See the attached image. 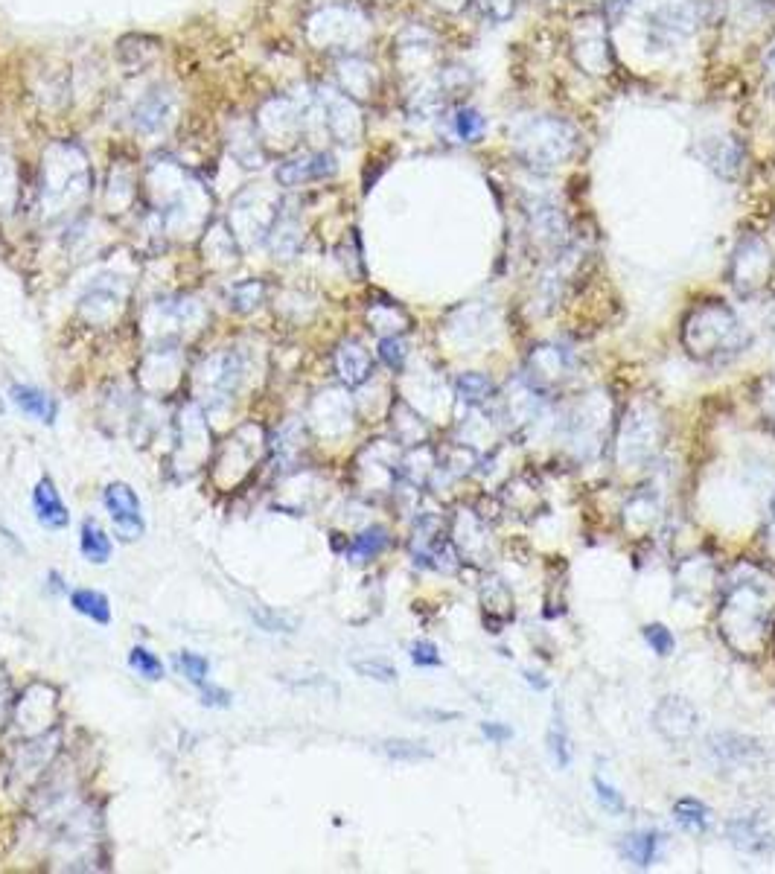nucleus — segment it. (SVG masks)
Instances as JSON below:
<instances>
[{"label": "nucleus", "mask_w": 775, "mask_h": 874, "mask_svg": "<svg viewBox=\"0 0 775 874\" xmlns=\"http://www.w3.org/2000/svg\"><path fill=\"white\" fill-rule=\"evenodd\" d=\"M102 505H105L114 528L120 531L123 539H137L146 531V522H143V513H140V499H137V493L129 484H123V481L108 484L105 493H102Z\"/></svg>", "instance_id": "39448f33"}, {"label": "nucleus", "mask_w": 775, "mask_h": 874, "mask_svg": "<svg viewBox=\"0 0 775 874\" xmlns=\"http://www.w3.org/2000/svg\"><path fill=\"white\" fill-rule=\"evenodd\" d=\"M9 394H12V403L18 405L24 414H30L33 420L47 423V426L56 423V417H59V403H56L50 394L38 391V388H33V385H18V382L9 388Z\"/></svg>", "instance_id": "ddd939ff"}, {"label": "nucleus", "mask_w": 775, "mask_h": 874, "mask_svg": "<svg viewBox=\"0 0 775 874\" xmlns=\"http://www.w3.org/2000/svg\"><path fill=\"white\" fill-rule=\"evenodd\" d=\"M662 440V423L653 411L639 408L627 417L621 437H618V455L624 464H644L656 455Z\"/></svg>", "instance_id": "7ed1b4c3"}, {"label": "nucleus", "mask_w": 775, "mask_h": 874, "mask_svg": "<svg viewBox=\"0 0 775 874\" xmlns=\"http://www.w3.org/2000/svg\"><path fill=\"white\" fill-rule=\"evenodd\" d=\"M6 676H3V671H0V714H3V706H6Z\"/></svg>", "instance_id": "c9c22d12"}, {"label": "nucleus", "mask_w": 775, "mask_h": 874, "mask_svg": "<svg viewBox=\"0 0 775 874\" xmlns=\"http://www.w3.org/2000/svg\"><path fill=\"white\" fill-rule=\"evenodd\" d=\"M455 123H458V135L464 137V140H470V143H475L478 137L484 135V120L472 108H461L458 117H455Z\"/></svg>", "instance_id": "c85d7f7f"}, {"label": "nucleus", "mask_w": 775, "mask_h": 874, "mask_svg": "<svg viewBox=\"0 0 775 874\" xmlns=\"http://www.w3.org/2000/svg\"><path fill=\"white\" fill-rule=\"evenodd\" d=\"M481 612L490 633H502V627L516 618V601H513V592L505 586V580L490 577L481 586Z\"/></svg>", "instance_id": "1a4fd4ad"}, {"label": "nucleus", "mask_w": 775, "mask_h": 874, "mask_svg": "<svg viewBox=\"0 0 775 874\" xmlns=\"http://www.w3.org/2000/svg\"><path fill=\"white\" fill-rule=\"evenodd\" d=\"M202 703L207 708H231V703H234V694H231V691H225V688H219V685H213V682H204Z\"/></svg>", "instance_id": "7c9ffc66"}, {"label": "nucleus", "mask_w": 775, "mask_h": 874, "mask_svg": "<svg viewBox=\"0 0 775 874\" xmlns=\"http://www.w3.org/2000/svg\"><path fill=\"white\" fill-rule=\"evenodd\" d=\"M175 668L184 673L193 685L202 688L204 682H207V673H210V662L204 656H199V653H193V650H181L175 656Z\"/></svg>", "instance_id": "5701e85b"}, {"label": "nucleus", "mask_w": 775, "mask_h": 874, "mask_svg": "<svg viewBox=\"0 0 775 874\" xmlns=\"http://www.w3.org/2000/svg\"><path fill=\"white\" fill-rule=\"evenodd\" d=\"M336 370L338 379L350 388H359L371 379L373 373V359L371 353L365 350L362 341L350 338V341H341V347L336 350Z\"/></svg>", "instance_id": "9b49d317"}, {"label": "nucleus", "mask_w": 775, "mask_h": 874, "mask_svg": "<svg viewBox=\"0 0 775 874\" xmlns=\"http://www.w3.org/2000/svg\"><path fill=\"white\" fill-rule=\"evenodd\" d=\"M682 341L694 359L717 362V359H729V356L743 353L749 344V333L729 306L703 303L685 318Z\"/></svg>", "instance_id": "f03ea898"}, {"label": "nucleus", "mask_w": 775, "mask_h": 874, "mask_svg": "<svg viewBox=\"0 0 775 874\" xmlns=\"http://www.w3.org/2000/svg\"><path fill=\"white\" fill-rule=\"evenodd\" d=\"M525 682H528L534 691H545V688H548V679L537 671H525Z\"/></svg>", "instance_id": "473e14b6"}, {"label": "nucleus", "mask_w": 775, "mask_h": 874, "mask_svg": "<svg viewBox=\"0 0 775 874\" xmlns=\"http://www.w3.org/2000/svg\"><path fill=\"white\" fill-rule=\"evenodd\" d=\"M572 356L569 350L563 347H554V344H542L531 353L528 359V373L525 379L537 388V391H545L551 385H560L569 373H572Z\"/></svg>", "instance_id": "423d86ee"}, {"label": "nucleus", "mask_w": 775, "mask_h": 874, "mask_svg": "<svg viewBox=\"0 0 775 874\" xmlns=\"http://www.w3.org/2000/svg\"><path fill=\"white\" fill-rule=\"evenodd\" d=\"M388 531L385 528H379V525H373V528H368V531H362L359 537L350 542V548H347V557L353 560V563H368V560H373V557H379L385 548H388Z\"/></svg>", "instance_id": "6ab92c4d"}, {"label": "nucleus", "mask_w": 775, "mask_h": 874, "mask_svg": "<svg viewBox=\"0 0 775 874\" xmlns=\"http://www.w3.org/2000/svg\"><path fill=\"white\" fill-rule=\"evenodd\" d=\"M711 755L723 764V767H749L761 758V746L752 738H743L735 732H717L708 740Z\"/></svg>", "instance_id": "9d476101"}, {"label": "nucleus", "mask_w": 775, "mask_h": 874, "mask_svg": "<svg viewBox=\"0 0 775 874\" xmlns=\"http://www.w3.org/2000/svg\"><path fill=\"white\" fill-rule=\"evenodd\" d=\"M33 507H35V519H38L44 528H53V531L68 528L70 522L68 505L62 502V496H59V490H56V484H53L50 475H44V478L35 484Z\"/></svg>", "instance_id": "f8f14e48"}, {"label": "nucleus", "mask_w": 775, "mask_h": 874, "mask_svg": "<svg viewBox=\"0 0 775 874\" xmlns=\"http://www.w3.org/2000/svg\"><path fill=\"white\" fill-rule=\"evenodd\" d=\"M79 548H82V557L94 566H105L111 560V537L102 531L100 525L94 519H85L82 522V537H79Z\"/></svg>", "instance_id": "dca6fc26"}, {"label": "nucleus", "mask_w": 775, "mask_h": 874, "mask_svg": "<svg viewBox=\"0 0 775 874\" xmlns=\"http://www.w3.org/2000/svg\"><path fill=\"white\" fill-rule=\"evenodd\" d=\"M382 752L394 761H426L432 758V749L414 740H382Z\"/></svg>", "instance_id": "4be33fe9"}, {"label": "nucleus", "mask_w": 775, "mask_h": 874, "mask_svg": "<svg viewBox=\"0 0 775 874\" xmlns=\"http://www.w3.org/2000/svg\"><path fill=\"white\" fill-rule=\"evenodd\" d=\"M770 414H773L775 420V385H773V394H770Z\"/></svg>", "instance_id": "e433bc0d"}, {"label": "nucleus", "mask_w": 775, "mask_h": 874, "mask_svg": "<svg viewBox=\"0 0 775 874\" xmlns=\"http://www.w3.org/2000/svg\"><path fill=\"white\" fill-rule=\"evenodd\" d=\"M697 726H700V714L685 697L668 694L653 708V729L671 743L688 740L697 732Z\"/></svg>", "instance_id": "20e7f679"}, {"label": "nucleus", "mask_w": 775, "mask_h": 874, "mask_svg": "<svg viewBox=\"0 0 775 874\" xmlns=\"http://www.w3.org/2000/svg\"><path fill=\"white\" fill-rule=\"evenodd\" d=\"M254 621L266 630V633H295V621L292 618H283V615H274V612H263V609H251Z\"/></svg>", "instance_id": "c756f323"}, {"label": "nucleus", "mask_w": 775, "mask_h": 874, "mask_svg": "<svg viewBox=\"0 0 775 874\" xmlns=\"http://www.w3.org/2000/svg\"><path fill=\"white\" fill-rule=\"evenodd\" d=\"M455 394H458L467 405L478 408V405L496 400L499 388H496V382H493L487 373H461V376L455 379Z\"/></svg>", "instance_id": "2eb2a0df"}, {"label": "nucleus", "mask_w": 775, "mask_h": 874, "mask_svg": "<svg viewBox=\"0 0 775 874\" xmlns=\"http://www.w3.org/2000/svg\"><path fill=\"white\" fill-rule=\"evenodd\" d=\"M379 359L391 370H400L405 365V344L400 336L379 338Z\"/></svg>", "instance_id": "bb28decb"}, {"label": "nucleus", "mask_w": 775, "mask_h": 874, "mask_svg": "<svg viewBox=\"0 0 775 874\" xmlns=\"http://www.w3.org/2000/svg\"><path fill=\"white\" fill-rule=\"evenodd\" d=\"M496 400H499V414H502L505 423H510V426H525V423H531V420L537 417V411H540L542 391H537V388L522 376V379H513L502 394H496Z\"/></svg>", "instance_id": "0eeeda50"}, {"label": "nucleus", "mask_w": 775, "mask_h": 874, "mask_svg": "<svg viewBox=\"0 0 775 874\" xmlns=\"http://www.w3.org/2000/svg\"><path fill=\"white\" fill-rule=\"evenodd\" d=\"M662 834L659 831H633L621 840V857L630 863V866H639V869H650L659 857V848H662Z\"/></svg>", "instance_id": "4468645a"}, {"label": "nucleus", "mask_w": 775, "mask_h": 874, "mask_svg": "<svg viewBox=\"0 0 775 874\" xmlns=\"http://www.w3.org/2000/svg\"><path fill=\"white\" fill-rule=\"evenodd\" d=\"M767 539H770V548L775 551V499H773V513H770V525H767Z\"/></svg>", "instance_id": "f704fd0d"}, {"label": "nucleus", "mask_w": 775, "mask_h": 874, "mask_svg": "<svg viewBox=\"0 0 775 874\" xmlns=\"http://www.w3.org/2000/svg\"><path fill=\"white\" fill-rule=\"evenodd\" d=\"M545 743H548V755H551L554 767H557V770H569V767H572V740H569L566 723H563V717H560V708H554V720H551V726H548Z\"/></svg>", "instance_id": "f3484780"}, {"label": "nucleus", "mask_w": 775, "mask_h": 874, "mask_svg": "<svg viewBox=\"0 0 775 874\" xmlns=\"http://www.w3.org/2000/svg\"><path fill=\"white\" fill-rule=\"evenodd\" d=\"M411 662H414L417 668H440L443 659H440L438 644L426 639L414 641V644H411Z\"/></svg>", "instance_id": "cd10ccee"}, {"label": "nucleus", "mask_w": 775, "mask_h": 874, "mask_svg": "<svg viewBox=\"0 0 775 874\" xmlns=\"http://www.w3.org/2000/svg\"><path fill=\"white\" fill-rule=\"evenodd\" d=\"M726 837L738 851H746V854H773L775 851V837L770 825L755 813L735 816L726 825Z\"/></svg>", "instance_id": "6e6552de"}, {"label": "nucleus", "mask_w": 775, "mask_h": 874, "mask_svg": "<svg viewBox=\"0 0 775 874\" xmlns=\"http://www.w3.org/2000/svg\"><path fill=\"white\" fill-rule=\"evenodd\" d=\"M674 819L679 828H685L691 834H703L711 825V810L700 799L685 796V799H676L674 802Z\"/></svg>", "instance_id": "a211bd4d"}, {"label": "nucleus", "mask_w": 775, "mask_h": 874, "mask_svg": "<svg viewBox=\"0 0 775 874\" xmlns=\"http://www.w3.org/2000/svg\"><path fill=\"white\" fill-rule=\"evenodd\" d=\"M70 606L79 615H85V618H91L97 624H108L111 621V604H108V598L102 592H97V589H73L70 592Z\"/></svg>", "instance_id": "aec40b11"}, {"label": "nucleus", "mask_w": 775, "mask_h": 874, "mask_svg": "<svg viewBox=\"0 0 775 874\" xmlns=\"http://www.w3.org/2000/svg\"><path fill=\"white\" fill-rule=\"evenodd\" d=\"M592 790H595V799H598V805L604 807L607 813H612V816H621L624 810H627V802H624V796L609 784V781H604L601 775H595L592 778Z\"/></svg>", "instance_id": "b1692460"}, {"label": "nucleus", "mask_w": 775, "mask_h": 874, "mask_svg": "<svg viewBox=\"0 0 775 874\" xmlns=\"http://www.w3.org/2000/svg\"><path fill=\"white\" fill-rule=\"evenodd\" d=\"M481 735L487 740H493V743H507V740H513V729L510 726H505V723H481Z\"/></svg>", "instance_id": "2f4dec72"}, {"label": "nucleus", "mask_w": 775, "mask_h": 874, "mask_svg": "<svg viewBox=\"0 0 775 874\" xmlns=\"http://www.w3.org/2000/svg\"><path fill=\"white\" fill-rule=\"evenodd\" d=\"M47 577L53 580V583H50V586H53V592H59V595H65V592H68V589L62 586V577H59V572H50Z\"/></svg>", "instance_id": "72a5a7b5"}, {"label": "nucleus", "mask_w": 775, "mask_h": 874, "mask_svg": "<svg viewBox=\"0 0 775 874\" xmlns=\"http://www.w3.org/2000/svg\"><path fill=\"white\" fill-rule=\"evenodd\" d=\"M353 671L368 676L373 682H385V685L397 682V668L391 662H385V659H362V662H353Z\"/></svg>", "instance_id": "393cba45"}, {"label": "nucleus", "mask_w": 775, "mask_h": 874, "mask_svg": "<svg viewBox=\"0 0 775 874\" xmlns=\"http://www.w3.org/2000/svg\"><path fill=\"white\" fill-rule=\"evenodd\" d=\"M770 624H773L770 583L758 569L741 566L732 574L723 612H720L723 636L741 653H749L761 647L764 636L770 633Z\"/></svg>", "instance_id": "f257e3e1"}, {"label": "nucleus", "mask_w": 775, "mask_h": 874, "mask_svg": "<svg viewBox=\"0 0 775 874\" xmlns=\"http://www.w3.org/2000/svg\"><path fill=\"white\" fill-rule=\"evenodd\" d=\"M644 641H647L650 650L659 653V656H671V653L676 650L674 633H671L665 624H647V627H644Z\"/></svg>", "instance_id": "a878e982"}, {"label": "nucleus", "mask_w": 775, "mask_h": 874, "mask_svg": "<svg viewBox=\"0 0 775 874\" xmlns=\"http://www.w3.org/2000/svg\"><path fill=\"white\" fill-rule=\"evenodd\" d=\"M129 665H132V671H137V676H143V679H149V682H161L164 679V662L152 653V650H146V647H132V653H129Z\"/></svg>", "instance_id": "412c9836"}]
</instances>
